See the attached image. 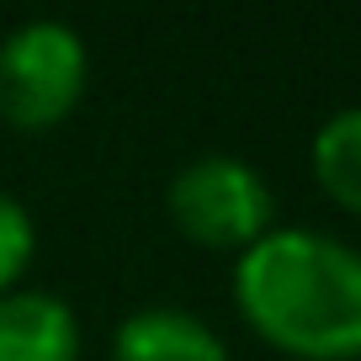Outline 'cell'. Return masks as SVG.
<instances>
[{
	"label": "cell",
	"instance_id": "cell-1",
	"mask_svg": "<svg viewBox=\"0 0 361 361\" xmlns=\"http://www.w3.org/2000/svg\"><path fill=\"white\" fill-rule=\"evenodd\" d=\"M234 298L266 345L298 361L361 356V250L319 228H271L239 255Z\"/></svg>",
	"mask_w": 361,
	"mask_h": 361
},
{
	"label": "cell",
	"instance_id": "cell-2",
	"mask_svg": "<svg viewBox=\"0 0 361 361\" xmlns=\"http://www.w3.org/2000/svg\"><path fill=\"white\" fill-rule=\"evenodd\" d=\"M90 59L69 22H22L0 37V117L22 133L64 123L85 96Z\"/></svg>",
	"mask_w": 361,
	"mask_h": 361
},
{
	"label": "cell",
	"instance_id": "cell-3",
	"mask_svg": "<svg viewBox=\"0 0 361 361\" xmlns=\"http://www.w3.org/2000/svg\"><path fill=\"white\" fill-rule=\"evenodd\" d=\"M165 202L176 228L192 245L239 250V255L255 239H266L271 218H276V197H271L266 176L239 154H202L192 165H180Z\"/></svg>",
	"mask_w": 361,
	"mask_h": 361
},
{
	"label": "cell",
	"instance_id": "cell-4",
	"mask_svg": "<svg viewBox=\"0 0 361 361\" xmlns=\"http://www.w3.org/2000/svg\"><path fill=\"white\" fill-rule=\"evenodd\" d=\"M0 361H80V319L54 293L0 298Z\"/></svg>",
	"mask_w": 361,
	"mask_h": 361
},
{
	"label": "cell",
	"instance_id": "cell-5",
	"mask_svg": "<svg viewBox=\"0 0 361 361\" xmlns=\"http://www.w3.org/2000/svg\"><path fill=\"white\" fill-rule=\"evenodd\" d=\"M112 361H228V345L197 314L154 303L117 324Z\"/></svg>",
	"mask_w": 361,
	"mask_h": 361
},
{
	"label": "cell",
	"instance_id": "cell-6",
	"mask_svg": "<svg viewBox=\"0 0 361 361\" xmlns=\"http://www.w3.org/2000/svg\"><path fill=\"white\" fill-rule=\"evenodd\" d=\"M314 180L324 186V197L361 213V106L335 112L314 133Z\"/></svg>",
	"mask_w": 361,
	"mask_h": 361
},
{
	"label": "cell",
	"instance_id": "cell-7",
	"mask_svg": "<svg viewBox=\"0 0 361 361\" xmlns=\"http://www.w3.org/2000/svg\"><path fill=\"white\" fill-rule=\"evenodd\" d=\"M32 245H37L32 213H27L11 192H0V298L16 293V276H22L27 260H32Z\"/></svg>",
	"mask_w": 361,
	"mask_h": 361
}]
</instances>
